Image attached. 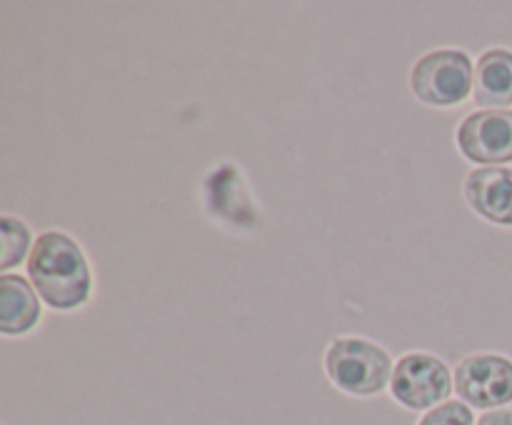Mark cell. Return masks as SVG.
I'll list each match as a JSON object with an SVG mask.
<instances>
[{"mask_svg": "<svg viewBox=\"0 0 512 425\" xmlns=\"http://www.w3.org/2000/svg\"><path fill=\"white\" fill-rule=\"evenodd\" d=\"M28 278L40 298L55 310H75L88 303L93 278L83 248L60 230H45L28 255Z\"/></svg>", "mask_w": 512, "mask_h": 425, "instance_id": "6da1fadb", "label": "cell"}, {"mask_svg": "<svg viewBox=\"0 0 512 425\" xmlns=\"http://www.w3.org/2000/svg\"><path fill=\"white\" fill-rule=\"evenodd\" d=\"M328 378L343 393L375 395L393 378L388 350L365 338H338L325 353Z\"/></svg>", "mask_w": 512, "mask_h": 425, "instance_id": "7a4b0ae2", "label": "cell"}, {"mask_svg": "<svg viewBox=\"0 0 512 425\" xmlns=\"http://www.w3.org/2000/svg\"><path fill=\"white\" fill-rule=\"evenodd\" d=\"M413 93L435 108L458 105L473 93L475 70L470 55L458 48H440L425 53L410 73Z\"/></svg>", "mask_w": 512, "mask_h": 425, "instance_id": "3957f363", "label": "cell"}, {"mask_svg": "<svg viewBox=\"0 0 512 425\" xmlns=\"http://www.w3.org/2000/svg\"><path fill=\"white\" fill-rule=\"evenodd\" d=\"M390 390L400 405L410 410L438 408L453 390L450 368L430 353H408L398 360Z\"/></svg>", "mask_w": 512, "mask_h": 425, "instance_id": "277c9868", "label": "cell"}, {"mask_svg": "<svg viewBox=\"0 0 512 425\" xmlns=\"http://www.w3.org/2000/svg\"><path fill=\"white\" fill-rule=\"evenodd\" d=\"M455 390L473 408H503L512 403V360L498 353H475L455 368Z\"/></svg>", "mask_w": 512, "mask_h": 425, "instance_id": "5b68a950", "label": "cell"}, {"mask_svg": "<svg viewBox=\"0 0 512 425\" xmlns=\"http://www.w3.org/2000/svg\"><path fill=\"white\" fill-rule=\"evenodd\" d=\"M458 148L480 168L512 163V110H478L468 115L458 128Z\"/></svg>", "mask_w": 512, "mask_h": 425, "instance_id": "8992f818", "label": "cell"}, {"mask_svg": "<svg viewBox=\"0 0 512 425\" xmlns=\"http://www.w3.org/2000/svg\"><path fill=\"white\" fill-rule=\"evenodd\" d=\"M465 198L470 208L495 225H512V168L485 165L465 178Z\"/></svg>", "mask_w": 512, "mask_h": 425, "instance_id": "52a82bcc", "label": "cell"}, {"mask_svg": "<svg viewBox=\"0 0 512 425\" xmlns=\"http://www.w3.org/2000/svg\"><path fill=\"white\" fill-rule=\"evenodd\" d=\"M473 98L485 110H510L512 105V50H485L475 65Z\"/></svg>", "mask_w": 512, "mask_h": 425, "instance_id": "ba28073f", "label": "cell"}, {"mask_svg": "<svg viewBox=\"0 0 512 425\" xmlns=\"http://www.w3.org/2000/svg\"><path fill=\"white\" fill-rule=\"evenodd\" d=\"M38 290L25 278L5 273L0 278V328L5 335H25L38 325Z\"/></svg>", "mask_w": 512, "mask_h": 425, "instance_id": "9c48e42d", "label": "cell"}, {"mask_svg": "<svg viewBox=\"0 0 512 425\" xmlns=\"http://www.w3.org/2000/svg\"><path fill=\"white\" fill-rule=\"evenodd\" d=\"M30 228L23 220L13 215H3V255H0V268L10 270L18 265L25 255H30Z\"/></svg>", "mask_w": 512, "mask_h": 425, "instance_id": "30bf717a", "label": "cell"}, {"mask_svg": "<svg viewBox=\"0 0 512 425\" xmlns=\"http://www.w3.org/2000/svg\"><path fill=\"white\" fill-rule=\"evenodd\" d=\"M418 425H475V418L470 405L460 403V400H445L438 408L425 413Z\"/></svg>", "mask_w": 512, "mask_h": 425, "instance_id": "8fae6325", "label": "cell"}, {"mask_svg": "<svg viewBox=\"0 0 512 425\" xmlns=\"http://www.w3.org/2000/svg\"><path fill=\"white\" fill-rule=\"evenodd\" d=\"M478 425H512V408H498L490 410L480 418Z\"/></svg>", "mask_w": 512, "mask_h": 425, "instance_id": "7c38bea8", "label": "cell"}]
</instances>
